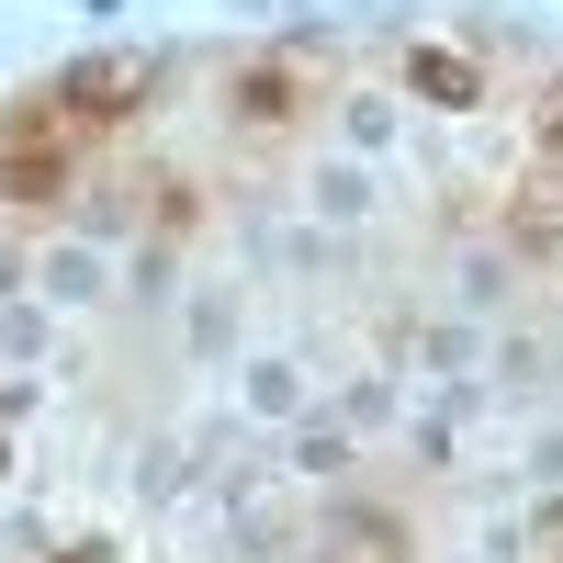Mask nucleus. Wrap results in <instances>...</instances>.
Masks as SVG:
<instances>
[{"label": "nucleus", "instance_id": "f257e3e1", "mask_svg": "<svg viewBox=\"0 0 563 563\" xmlns=\"http://www.w3.org/2000/svg\"><path fill=\"white\" fill-rule=\"evenodd\" d=\"M124 68H79V79H45L34 102L0 113V203H57L68 180L90 169V147H102V124H124Z\"/></svg>", "mask_w": 563, "mask_h": 563}, {"label": "nucleus", "instance_id": "f03ea898", "mask_svg": "<svg viewBox=\"0 0 563 563\" xmlns=\"http://www.w3.org/2000/svg\"><path fill=\"white\" fill-rule=\"evenodd\" d=\"M294 113H305V79H294V68H260V79L238 90V124H294Z\"/></svg>", "mask_w": 563, "mask_h": 563}, {"label": "nucleus", "instance_id": "7ed1b4c3", "mask_svg": "<svg viewBox=\"0 0 563 563\" xmlns=\"http://www.w3.org/2000/svg\"><path fill=\"white\" fill-rule=\"evenodd\" d=\"M417 90H429V102H474V68H462L451 45H440V57H429V45H417Z\"/></svg>", "mask_w": 563, "mask_h": 563}, {"label": "nucleus", "instance_id": "20e7f679", "mask_svg": "<svg viewBox=\"0 0 563 563\" xmlns=\"http://www.w3.org/2000/svg\"><path fill=\"white\" fill-rule=\"evenodd\" d=\"M541 147L563 158V90H552V102H541Z\"/></svg>", "mask_w": 563, "mask_h": 563}]
</instances>
